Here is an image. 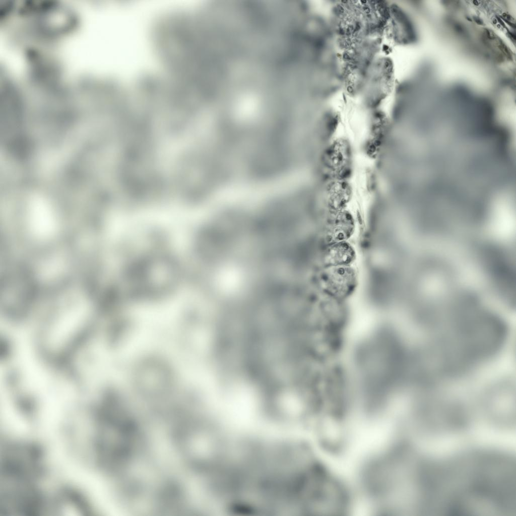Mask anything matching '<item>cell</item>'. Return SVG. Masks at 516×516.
I'll use <instances>...</instances> for the list:
<instances>
[{"mask_svg": "<svg viewBox=\"0 0 516 516\" xmlns=\"http://www.w3.org/2000/svg\"><path fill=\"white\" fill-rule=\"evenodd\" d=\"M427 361L435 371L455 373L488 356L503 339V326L492 316L468 311L452 314L435 324Z\"/></svg>", "mask_w": 516, "mask_h": 516, "instance_id": "obj_1", "label": "cell"}]
</instances>
